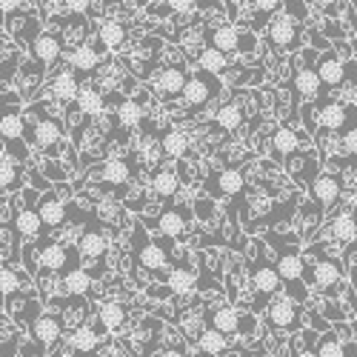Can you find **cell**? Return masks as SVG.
I'll return each instance as SVG.
<instances>
[{"instance_id": "18", "label": "cell", "mask_w": 357, "mask_h": 357, "mask_svg": "<svg viewBox=\"0 0 357 357\" xmlns=\"http://www.w3.org/2000/svg\"><path fill=\"white\" fill-rule=\"evenodd\" d=\"M98 181H100V189L106 192H123L132 181V163L126 158H112L106 160L100 169H98Z\"/></svg>"}, {"instance_id": "37", "label": "cell", "mask_w": 357, "mask_h": 357, "mask_svg": "<svg viewBox=\"0 0 357 357\" xmlns=\"http://www.w3.org/2000/svg\"><path fill=\"white\" fill-rule=\"evenodd\" d=\"M75 106H77V112L83 117H98L106 109V98H103V92H100L98 86H80Z\"/></svg>"}, {"instance_id": "14", "label": "cell", "mask_w": 357, "mask_h": 357, "mask_svg": "<svg viewBox=\"0 0 357 357\" xmlns=\"http://www.w3.org/2000/svg\"><path fill=\"white\" fill-rule=\"evenodd\" d=\"M209 46H215V49L223 52V54L255 52V46H257V35L241 32L237 26L226 23V26H218V29H212V32H209Z\"/></svg>"}, {"instance_id": "9", "label": "cell", "mask_w": 357, "mask_h": 357, "mask_svg": "<svg viewBox=\"0 0 357 357\" xmlns=\"http://www.w3.org/2000/svg\"><path fill=\"white\" fill-rule=\"evenodd\" d=\"M314 72L320 77V103L329 100V92H335V89H340L346 83V61L335 49H326L317 54Z\"/></svg>"}, {"instance_id": "49", "label": "cell", "mask_w": 357, "mask_h": 357, "mask_svg": "<svg viewBox=\"0 0 357 357\" xmlns=\"http://www.w3.org/2000/svg\"><path fill=\"white\" fill-rule=\"evenodd\" d=\"M152 357H192V354H189L186 346H163V349H158Z\"/></svg>"}, {"instance_id": "12", "label": "cell", "mask_w": 357, "mask_h": 357, "mask_svg": "<svg viewBox=\"0 0 357 357\" xmlns=\"http://www.w3.org/2000/svg\"><path fill=\"white\" fill-rule=\"evenodd\" d=\"M263 38L278 52H291V49L301 46V23L291 20L286 12H280V15H275L269 23H266Z\"/></svg>"}, {"instance_id": "51", "label": "cell", "mask_w": 357, "mask_h": 357, "mask_svg": "<svg viewBox=\"0 0 357 357\" xmlns=\"http://www.w3.org/2000/svg\"><path fill=\"white\" fill-rule=\"evenodd\" d=\"M166 3H169V9L172 12H192L195 6H197V0H166Z\"/></svg>"}, {"instance_id": "52", "label": "cell", "mask_w": 357, "mask_h": 357, "mask_svg": "<svg viewBox=\"0 0 357 357\" xmlns=\"http://www.w3.org/2000/svg\"><path fill=\"white\" fill-rule=\"evenodd\" d=\"M20 9V0H0V15H15Z\"/></svg>"}, {"instance_id": "41", "label": "cell", "mask_w": 357, "mask_h": 357, "mask_svg": "<svg viewBox=\"0 0 357 357\" xmlns=\"http://www.w3.org/2000/svg\"><path fill=\"white\" fill-rule=\"evenodd\" d=\"M117 123H121L126 132L137 129L143 123V106L137 100H123L121 106H117Z\"/></svg>"}, {"instance_id": "46", "label": "cell", "mask_w": 357, "mask_h": 357, "mask_svg": "<svg viewBox=\"0 0 357 357\" xmlns=\"http://www.w3.org/2000/svg\"><path fill=\"white\" fill-rule=\"evenodd\" d=\"M283 12H286L291 20H297V23H306L309 15H312V9L303 3V0H283Z\"/></svg>"}, {"instance_id": "17", "label": "cell", "mask_w": 357, "mask_h": 357, "mask_svg": "<svg viewBox=\"0 0 357 357\" xmlns=\"http://www.w3.org/2000/svg\"><path fill=\"white\" fill-rule=\"evenodd\" d=\"M29 335L35 337V343H38L40 349H52V346L61 343V337H63V320L57 317V314L40 312V314L32 320V326H29Z\"/></svg>"}, {"instance_id": "3", "label": "cell", "mask_w": 357, "mask_h": 357, "mask_svg": "<svg viewBox=\"0 0 357 357\" xmlns=\"http://www.w3.org/2000/svg\"><path fill=\"white\" fill-rule=\"evenodd\" d=\"M23 123H26V137L32 140L38 149H43V152L54 155V149L61 146V140H63V129H61V123H57L54 117L40 112V103L23 114Z\"/></svg>"}, {"instance_id": "32", "label": "cell", "mask_w": 357, "mask_h": 357, "mask_svg": "<svg viewBox=\"0 0 357 357\" xmlns=\"http://www.w3.org/2000/svg\"><path fill=\"white\" fill-rule=\"evenodd\" d=\"M77 92H80V77L72 69H63V72H57L52 77V95H54V100L75 103L77 100Z\"/></svg>"}, {"instance_id": "31", "label": "cell", "mask_w": 357, "mask_h": 357, "mask_svg": "<svg viewBox=\"0 0 357 357\" xmlns=\"http://www.w3.org/2000/svg\"><path fill=\"white\" fill-rule=\"evenodd\" d=\"M98 66H100V57H98V52L92 49V43H80V46H75V49L69 52V69H72L77 77L92 75Z\"/></svg>"}, {"instance_id": "45", "label": "cell", "mask_w": 357, "mask_h": 357, "mask_svg": "<svg viewBox=\"0 0 357 357\" xmlns=\"http://www.w3.org/2000/svg\"><path fill=\"white\" fill-rule=\"evenodd\" d=\"M20 291V275L15 269H9V266H0V294H17Z\"/></svg>"}, {"instance_id": "25", "label": "cell", "mask_w": 357, "mask_h": 357, "mask_svg": "<svg viewBox=\"0 0 357 357\" xmlns=\"http://www.w3.org/2000/svg\"><path fill=\"white\" fill-rule=\"evenodd\" d=\"M98 320H100V326H98V335L103 337L106 332H121L123 326H126V320H129V309L121 303V301H106V303H100V309H98Z\"/></svg>"}, {"instance_id": "4", "label": "cell", "mask_w": 357, "mask_h": 357, "mask_svg": "<svg viewBox=\"0 0 357 357\" xmlns=\"http://www.w3.org/2000/svg\"><path fill=\"white\" fill-rule=\"evenodd\" d=\"M303 314L306 309L301 303H294L289 294H275L266 301L263 306V317H266V326L275 332H297L303 326Z\"/></svg>"}, {"instance_id": "26", "label": "cell", "mask_w": 357, "mask_h": 357, "mask_svg": "<svg viewBox=\"0 0 357 357\" xmlns=\"http://www.w3.org/2000/svg\"><path fill=\"white\" fill-rule=\"evenodd\" d=\"M329 237H332V243H337L340 249H349L354 243V237H357V215L351 209L337 212L329 220Z\"/></svg>"}, {"instance_id": "54", "label": "cell", "mask_w": 357, "mask_h": 357, "mask_svg": "<svg viewBox=\"0 0 357 357\" xmlns=\"http://www.w3.org/2000/svg\"><path fill=\"white\" fill-rule=\"evenodd\" d=\"M349 209H351V212L357 215V186H354V189L349 192Z\"/></svg>"}, {"instance_id": "53", "label": "cell", "mask_w": 357, "mask_h": 357, "mask_svg": "<svg viewBox=\"0 0 357 357\" xmlns=\"http://www.w3.org/2000/svg\"><path fill=\"white\" fill-rule=\"evenodd\" d=\"M337 3H340V0H314V6L323 9V12H335Z\"/></svg>"}, {"instance_id": "28", "label": "cell", "mask_w": 357, "mask_h": 357, "mask_svg": "<svg viewBox=\"0 0 357 357\" xmlns=\"http://www.w3.org/2000/svg\"><path fill=\"white\" fill-rule=\"evenodd\" d=\"M38 215H40V223H43L46 231L61 229L66 223V203L57 195H43L38 200Z\"/></svg>"}, {"instance_id": "39", "label": "cell", "mask_w": 357, "mask_h": 357, "mask_svg": "<svg viewBox=\"0 0 357 357\" xmlns=\"http://www.w3.org/2000/svg\"><path fill=\"white\" fill-rule=\"evenodd\" d=\"M126 26L121 20H103L100 29H98V38H100V46L114 52V49H121L126 43Z\"/></svg>"}, {"instance_id": "38", "label": "cell", "mask_w": 357, "mask_h": 357, "mask_svg": "<svg viewBox=\"0 0 357 357\" xmlns=\"http://www.w3.org/2000/svg\"><path fill=\"white\" fill-rule=\"evenodd\" d=\"M195 346H197V351L212 354V357H223V354H229V349H231V346H229V337L220 335V332H215V329H203V332L197 335Z\"/></svg>"}, {"instance_id": "40", "label": "cell", "mask_w": 357, "mask_h": 357, "mask_svg": "<svg viewBox=\"0 0 357 357\" xmlns=\"http://www.w3.org/2000/svg\"><path fill=\"white\" fill-rule=\"evenodd\" d=\"M197 66H200L203 72H209V75L220 77V75L229 69V54L218 52L215 46H206V49L197 54Z\"/></svg>"}, {"instance_id": "43", "label": "cell", "mask_w": 357, "mask_h": 357, "mask_svg": "<svg viewBox=\"0 0 357 357\" xmlns=\"http://www.w3.org/2000/svg\"><path fill=\"white\" fill-rule=\"evenodd\" d=\"M23 181H20V172L15 166V158L12 155H0V189H17Z\"/></svg>"}, {"instance_id": "24", "label": "cell", "mask_w": 357, "mask_h": 357, "mask_svg": "<svg viewBox=\"0 0 357 357\" xmlns=\"http://www.w3.org/2000/svg\"><path fill=\"white\" fill-rule=\"evenodd\" d=\"M12 220H15L17 237H26V241L40 237V231H43V223H40L38 209H32V206H26L20 200H15V206H12Z\"/></svg>"}, {"instance_id": "27", "label": "cell", "mask_w": 357, "mask_h": 357, "mask_svg": "<svg viewBox=\"0 0 357 357\" xmlns=\"http://www.w3.org/2000/svg\"><path fill=\"white\" fill-rule=\"evenodd\" d=\"M301 143H303V137H301V129H294L291 123H283L275 135H272V143H269V152H272V158H278L280 163L291 155V152H297L301 149Z\"/></svg>"}, {"instance_id": "56", "label": "cell", "mask_w": 357, "mask_h": 357, "mask_svg": "<svg viewBox=\"0 0 357 357\" xmlns=\"http://www.w3.org/2000/svg\"><path fill=\"white\" fill-rule=\"evenodd\" d=\"M192 357H212V354H203V351H197V354H192Z\"/></svg>"}, {"instance_id": "57", "label": "cell", "mask_w": 357, "mask_h": 357, "mask_svg": "<svg viewBox=\"0 0 357 357\" xmlns=\"http://www.w3.org/2000/svg\"><path fill=\"white\" fill-rule=\"evenodd\" d=\"M354 249H357V237H354Z\"/></svg>"}, {"instance_id": "10", "label": "cell", "mask_w": 357, "mask_h": 357, "mask_svg": "<svg viewBox=\"0 0 357 357\" xmlns=\"http://www.w3.org/2000/svg\"><path fill=\"white\" fill-rule=\"evenodd\" d=\"M220 92H223V80L215 77V75H209V72H203V69H197V72L189 75V83H186L181 98H183V103L189 109H197V106L212 103Z\"/></svg>"}, {"instance_id": "29", "label": "cell", "mask_w": 357, "mask_h": 357, "mask_svg": "<svg viewBox=\"0 0 357 357\" xmlns=\"http://www.w3.org/2000/svg\"><path fill=\"white\" fill-rule=\"evenodd\" d=\"M152 192H155V197H160V200H166V203L174 200V195L181 192V174H177L174 166H160V169L155 172V177H152Z\"/></svg>"}, {"instance_id": "20", "label": "cell", "mask_w": 357, "mask_h": 357, "mask_svg": "<svg viewBox=\"0 0 357 357\" xmlns=\"http://www.w3.org/2000/svg\"><path fill=\"white\" fill-rule=\"evenodd\" d=\"M317 109V129L320 132H343L346 126V117H349V103L329 98L314 106Z\"/></svg>"}, {"instance_id": "21", "label": "cell", "mask_w": 357, "mask_h": 357, "mask_svg": "<svg viewBox=\"0 0 357 357\" xmlns=\"http://www.w3.org/2000/svg\"><path fill=\"white\" fill-rule=\"evenodd\" d=\"M106 252H109L106 234L100 229H95V226H86L80 231V237H77V255H80V260H86V263H92V260L103 263Z\"/></svg>"}, {"instance_id": "11", "label": "cell", "mask_w": 357, "mask_h": 357, "mask_svg": "<svg viewBox=\"0 0 357 357\" xmlns=\"http://www.w3.org/2000/svg\"><path fill=\"white\" fill-rule=\"evenodd\" d=\"M306 192H309L312 203L326 215V212L335 209V206L340 203V197H343L346 189H343V181H340L337 172H320V174H314V181L309 183Z\"/></svg>"}, {"instance_id": "30", "label": "cell", "mask_w": 357, "mask_h": 357, "mask_svg": "<svg viewBox=\"0 0 357 357\" xmlns=\"http://www.w3.org/2000/svg\"><path fill=\"white\" fill-rule=\"evenodd\" d=\"M166 289L174 294V297H181V294H192L197 289V272L189 269V266H174V269L166 272Z\"/></svg>"}, {"instance_id": "23", "label": "cell", "mask_w": 357, "mask_h": 357, "mask_svg": "<svg viewBox=\"0 0 357 357\" xmlns=\"http://www.w3.org/2000/svg\"><path fill=\"white\" fill-rule=\"evenodd\" d=\"M320 54V52H317ZM314 63H317V57L314 61H306L301 69H294V77H291V89H294V95H301L303 100H317L320 98V77L314 72Z\"/></svg>"}, {"instance_id": "35", "label": "cell", "mask_w": 357, "mask_h": 357, "mask_svg": "<svg viewBox=\"0 0 357 357\" xmlns=\"http://www.w3.org/2000/svg\"><path fill=\"white\" fill-rule=\"evenodd\" d=\"M98 346H100V335L89 323L75 326V329L69 332V346L66 349H72L75 354H92V351H98Z\"/></svg>"}, {"instance_id": "55", "label": "cell", "mask_w": 357, "mask_h": 357, "mask_svg": "<svg viewBox=\"0 0 357 357\" xmlns=\"http://www.w3.org/2000/svg\"><path fill=\"white\" fill-rule=\"evenodd\" d=\"M54 357H77V354H75V351H72V349H63V351H57V354H54Z\"/></svg>"}, {"instance_id": "5", "label": "cell", "mask_w": 357, "mask_h": 357, "mask_svg": "<svg viewBox=\"0 0 357 357\" xmlns=\"http://www.w3.org/2000/svg\"><path fill=\"white\" fill-rule=\"evenodd\" d=\"M135 263L143 272H169L172 266V249L169 243H158L146 234V226H135Z\"/></svg>"}, {"instance_id": "13", "label": "cell", "mask_w": 357, "mask_h": 357, "mask_svg": "<svg viewBox=\"0 0 357 357\" xmlns=\"http://www.w3.org/2000/svg\"><path fill=\"white\" fill-rule=\"evenodd\" d=\"M189 83V69L186 66H177V63H169L158 72H152V92L163 100H174V98H181L183 95V89Z\"/></svg>"}, {"instance_id": "44", "label": "cell", "mask_w": 357, "mask_h": 357, "mask_svg": "<svg viewBox=\"0 0 357 357\" xmlns=\"http://www.w3.org/2000/svg\"><path fill=\"white\" fill-rule=\"evenodd\" d=\"M252 9L257 12L255 29H263L266 23L272 20V15H280L283 12V0H252Z\"/></svg>"}, {"instance_id": "16", "label": "cell", "mask_w": 357, "mask_h": 357, "mask_svg": "<svg viewBox=\"0 0 357 357\" xmlns=\"http://www.w3.org/2000/svg\"><path fill=\"white\" fill-rule=\"evenodd\" d=\"M203 189L212 195V200L215 197H237V195H243L246 181L237 169H220L209 177V181H203Z\"/></svg>"}, {"instance_id": "47", "label": "cell", "mask_w": 357, "mask_h": 357, "mask_svg": "<svg viewBox=\"0 0 357 357\" xmlns=\"http://www.w3.org/2000/svg\"><path fill=\"white\" fill-rule=\"evenodd\" d=\"M291 357H317V351H314V332L312 329L301 332V349H294Z\"/></svg>"}, {"instance_id": "33", "label": "cell", "mask_w": 357, "mask_h": 357, "mask_svg": "<svg viewBox=\"0 0 357 357\" xmlns=\"http://www.w3.org/2000/svg\"><path fill=\"white\" fill-rule=\"evenodd\" d=\"M243 123H246V112H243L241 103H234V100L223 103V106L215 112V126H218L220 132H226V135H234Z\"/></svg>"}, {"instance_id": "42", "label": "cell", "mask_w": 357, "mask_h": 357, "mask_svg": "<svg viewBox=\"0 0 357 357\" xmlns=\"http://www.w3.org/2000/svg\"><path fill=\"white\" fill-rule=\"evenodd\" d=\"M314 351H317V357H346V343L329 329L323 337L314 340Z\"/></svg>"}, {"instance_id": "48", "label": "cell", "mask_w": 357, "mask_h": 357, "mask_svg": "<svg viewBox=\"0 0 357 357\" xmlns=\"http://www.w3.org/2000/svg\"><path fill=\"white\" fill-rule=\"evenodd\" d=\"M63 9L75 17H83L89 9H92V0H63Z\"/></svg>"}, {"instance_id": "6", "label": "cell", "mask_w": 357, "mask_h": 357, "mask_svg": "<svg viewBox=\"0 0 357 357\" xmlns=\"http://www.w3.org/2000/svg\"><path fill=\"white\" fill-rule=\"evenodd\" d=\"M203 320H206V329H215V332H220V335H246V337H252V332H255V326H257V320H255V314L249 312V314H241L234 306H212V309H206L203 312Z\"/></svg>"}, {"instance_id": "22", "label": "cell", "mask_w": 357, "mask_h": 357, "mask_svg": "<svg viewBox=\"0 0 357 357\" xmlns=\"http://www.w3.org/2000/svg\"><path fill=\"white\" fill-rule=\"evenodd\" d=\"M72 252L63 243H57V241H43V243H38V266L43 272H66L69 269L66 263H69Z\"/></svg>"}, {"instance_id": "50", "label": "cell", "mask_w": 357, "mask_h": 357, "mask_svg": "<svg viewBox=\"0 0 357 357\" xmlns=\"http://www.w3.org/2000/svg\"><path fill=\"white\" fill-rule=\"evenodd\" d=\"M46 174H49V181H52V183H63L66 177H69V174H66L61 166L52 163V160H46Z\"/></svg>"}, {"instance_id": "58", "label": "cell", "mask_w": 357, "mask_h": 357, "mask_svg": "<svg viewBox=\"0 0 357 357\" xmlns=\"http://www.w3.org/2000/svg\"><path fill=\"white\" fill-rule=\"evenodd\" d=\"M0 146H3V137H0Z\"/></svg>"}, {"instance_id": "8", "label": "cell", "mask_w": 357, "mask_h": 357, "mask_svg": "<svg viewBox=\"0 0 357 357\" xmlns=\"http://www.w3.org/2000/svg\"><path fill=\"white\" fill-rule=\"evenodd\" d=\"M146 223L143 226H155L163 237H169V241H177V237H183L195 220L192 209L189 206H181V203H169L166 209L158 215V218H143Z\"/></svg>"}, {"instance_id": "36", "label": "cell", "mask_w": 357, "mask_h": 357, "mask_svg": "<svg viewBox=\"0 0 357 357\" xmlns=\"http://www.w3.org/2000/svg\"><path fill=\"white\" fill-rule=\"evenodd\" d=\"M92 272L83 269V266H75V269H66L63 272V280H61V291L63 294H72V297H83L89 289H92Z\"/></svg>"}, {"instance_id": "2", "label": "cell", "mask_w": 357, "mask_h": 357, "mask_svg": "<svg viewBox=\"0 0 357 357\" xmlns=\"http://www.w3.org/2000/svg\"><path fill=\"white\" fill-rule=\"evenodd\" d=\"M257 243V257H255V266H249V280H252V289L257 294V301L252 303V312H263L266 301L275 294L283 291V283L278 278V269H275V263L266 260V243L263 241H255Z\"/></svg>"}, {"instance_id": "15", "label": "cell", "mask_w": 357, "mask_h": 357, "mask_svg": "<svg viewBox=\"0 0 357 357\" xmlns=\"http://www.w3.org/2000/svg\"><path fill=\"white\" fill-rule=\"evenodd\" d=\"M317 158H320V152H312V149H297V152H291L283 160V166L291 174L294 183H301V186L309 189V183L314 181V174H320V160Z\"/></svg>"}, {"instance_id": "19", "label": "cell", "mask_w": 357, "mask_h": 357, "mask_svg": "<svg viewBox=\"0 0 357 357\" xmlns=\"http://www.w3.org/2000/svg\"><path fill=\"white\" fill-rule=\"evenodd\" d=\"M29 49H32V57L38 61L40 69L46 66H54L57 61H61V54H63V43H61V35H54V32H38V38L29 43Z\"/></svg>"}, {"instance_id": "1", "label": "cell", "mask_w": 357, "mask_h": 357, "mask_svg": "<svg viewBox=\"0 0 357 357\" xmlns=\"http://www.w3.org/2000/svg\"><path fill=\"white\" fill-rule=\"evenodd\" d=\"M266 243L278 249L275 269L283 283V294H289L294 303L306 306L312 301V289L303 283V252L297 249V241L294 237H280L275 231H266Z\"/></svg>"}, {"instance_id": "34", "label": "cell", "mask_w": 357, "mask_h": 357, "mask_svg": "<svg viewBox=\"0 0 357 357\" xmlns=\"http://www.w3.org/2000/svg\"><path fill=\"white\" fill-rule=\"evenodd\" d=\"M160 149H163V155L169 160H183L189 155V149H192V140L181 129H166L160 135Z\"/></svg>"}, {"instance_id": "7", "label": "cell", "mask_w": 357, "mask_h": 357, "mask_svg": "<svg viewBox=\"0 0 357 357\" xmlns=\"http://www.w3.org/2000/svg\"><path fill=\"white\" fill-rule=\"evenodd\" d=\"M0 137H3L6 152L15 160H26L29 158V146H26V123L23 114L15 106V100H9V106H0Z\"/></svg>"}]
</instances>
